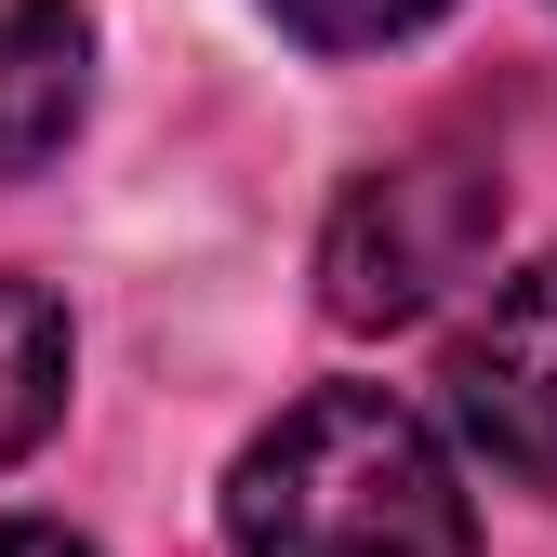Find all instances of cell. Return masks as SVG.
I'll list each match as a JSON object with an SVG mask.
<instances>
[{
	"instance_id": "3",
	"label": "cell",
	"mask_w": 557,
	"mask_h": 557,
	"mask_svg": "<svg viewBox=\"0 0 557 557\" xmlns=\"http://www.w3.org/2000/svg\"><path fill=\"white\" fill-rule=\"evenodd\" d=\"M438 385H451V425L478 438V465H492V478L557 492V252L518 265L505 293L451 332Z\"/></svg>"
},
{
	"instance_id": "7",
	"label": "cell",
	"mask_w": 557,
	"mask_h": 557,
	"mask_svg": "<svg viewBox=\"0 0 557 557\" xmlns=\"http://www.w3.org/2000/svg\"><path fill=\"white\" fill-rule=\"evenodd\" d=\"M0 557H94V544L53 531V518H0Z\"/></svg>"
},
{
	"instance_id": "4",
	"label": "cell",
	"mask_w": 557,
	"mask_h": 557,
	"mask_svg": "<svg viewBox=\"0 0 557 557\" xmlns=\"http://www.w3.org/2000/svg\"><path fill=\"white\" fill-rule=\"evenodd\" d=\"M94 107V27L81 0H0V186L40 173Z\"/></svg>"
},
{
	"instance_id": "1",
	"label": "cell",
	"mask_w": 557,
	"mask_h": 557,
	"mask_svg": "<svg viewBox=\"0 0 557 557\" xmlns=\"http://www.w3.org/2000/svg\"><path fill=\"white\" fill-rule=\"evenodd\" d=\"M226 544L239 557H478V518L425 411H398L385 385H319L226 465Z\"/></svg>"
},
{
	"instance_id": "6",
	"label": "cell",
	"mask_w": 557,
	"mask_h": 557,
	"mask_svg": "<svg viewBox=\"0 0 557 557\" xmlns=\"http://www.w3.org/2000/svg\"><path fill=\"white\" fill-rule=\"evenodd\" d=\"M278 27H293L306 53H372V40H411V27H438L451 0H265Z\"/></svg>"
},
{
	"instance_id": "5",
	"label": "cell",
	"mask_w": 557,
	"mask_h": 557,
	"mask_svg": "<svg viewBox=\"0 0 557 557\" xmlns=\"http://www.w3.org/2000/svg\"><path fill=\"white\" fill-rule=\"evenodd\" d=\"M66 411V306L40 278H0V465H27Z\"/></svg>"
},
{
	"instance_id": "2",
	"label": "cell",
	"mask_w": 557,
	"mask_h": 557,
	"mask_svg": "<svg viewBox=\"0 0 557 557\" xmlns=\"http://www.w3.org/2000/svg\"><path fill=\"white\" fill-rule=\"evenodd\" d=\"M505 239V173L478 147H398L385 173H359L319 226V306L345 332H398L425 319L451 278H478V252Z\"/></svg>"
}]
</instances>
